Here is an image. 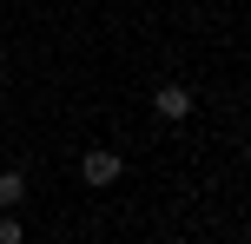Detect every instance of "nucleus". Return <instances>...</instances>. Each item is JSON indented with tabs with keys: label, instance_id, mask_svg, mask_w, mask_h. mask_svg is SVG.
Segmentation results:
<instances>
[{
	"label": "nucleus",
	"instance_id": "obj_1",
	"mask_svg": "<svg viewBox=\"0 0 251 244\" xmlns=\"http://www.w3.org/2000/svg\"><path fill=\"white\" fill-rule=\"evenodd\" d=\"M119 152H106V145H93V152L86 158H79V178H86V185H100V192H106V185H119Z\"/></svg>",
	"mask_w": 251,
	"mask_h": 244
},
{
	"label": "nucleus",
	"instance_id": "obj_2",
	"mask_svg": "<svg viewBox=\"0 0 251 244\" xmlns=\"http://www.w3.org/2000/svg\"><path fill=\"white\" fill-rule=\"evenodd\" d=\"M152 112H159V119H185L192 112V92L185 86H159V92H152Z\"/></svg>",
	"mask_w": 251,
	"mask_h": 244
},
{
	"label": "nucleus",
	"instance_id": "obj_3",
	"mask_svg": "<svg viewBox=\"0 0 251 244\" xmlns=\"http://www.w3.org/2000/svg\"><path fill=\"white\" fill-rule=\"evenodd\" d=\"M20 198H26V178L20 172H0V205H20Z\"/></svg>",
	"mask_w": 251,
	"mask_h": 244
},
{
	"label": "nucleus",
	"instance_id": "obj_4",
	"mask_svg": "<svg viewBox=\"0 0 251 244\" xmlns=\"http://www.w3.org/2000/svg\"><path fill=\"white\" fill-rule=\"evenodd\" d=\"M20 238H26V224H20V218H0V244H20Z\"/></svg>",
	"mask_w": 251,
	"mask_h": 244
}]
</instances>
